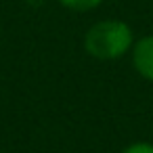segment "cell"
Masks as SVG:
<instances>
[{"label":"cell","mask_w":153,"mask_h":153,"mask_svg":"<svg viewBox=\"0 0 153 153\" xmlns=\"http://www.w3.org/2000/svg\"><path fill=\"white\" fill-rule=\"evenodd\" d=\"M134 34L126 21L103 19L84 36V51L97 61H115L132 51Z\"/></svg>","instance_id":"6da1fadb"},{"label":"cell","mask_w":153,"mask_h":153,"mask_svg":"<svg viewBox=\"0 0 153 153\" xmlns=\"http://www.w3.org/2000/svg\"><path fill=\"white\" fill-rule=\"evenodd\" d=\"M132 65L140 78L153 82V34L138 38L132 44Z\"/></svg>","instance_id":"7a4b0ae2"},{"label":"cell","mask_w":153,"mask_h":153,"mask_svg":"<svg viewBox=\"0 0 153 153\" xmlns=\"http://www.w3.org/2000/svg\"><path fill=\"white\" fill-rule=\"evenodd\" d=\"M103 0H59V4L69 9V11H78V13H86V11H94Z\"/></svg>","instance_id":"3957f363"},{"label":"cell","mask_w":153,"mask_h":153,"mask_svg":"<svg viewBox=\"0 0 153 153\" xmlns=\"http://www.w3.org/2000/svg\"><path fill=\"white\" fill-rule=\"evenodd\" d=\"M120 153H153V145L147 143V140H138V143L128 145V147L122 149Z\"/></svg>","instance_id":"277c9868"}]
</instances>
